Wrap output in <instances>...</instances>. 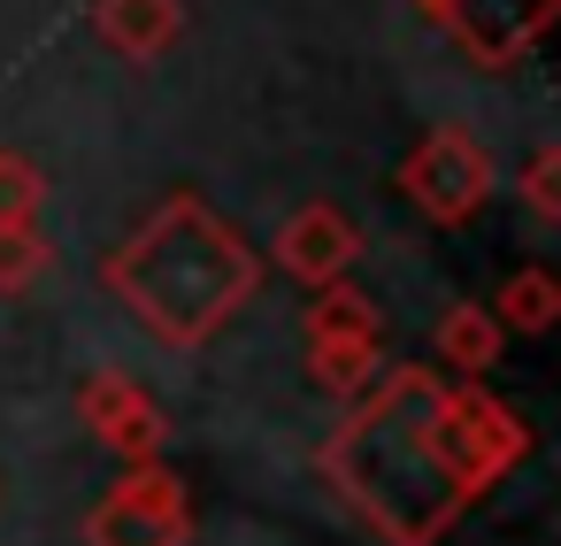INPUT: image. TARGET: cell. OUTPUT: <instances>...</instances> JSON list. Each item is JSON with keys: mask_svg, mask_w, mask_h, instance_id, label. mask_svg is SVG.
<instances>
[{"mask_svg": "<svg viewBox=\"0 0 561 546\" xmlns=\"http://www.w3.org/2000/svg\"><path fill=\"white\" fill-rule=\"evenodd\" d=\"M93 39L124 62H162L185 39V0H93Z\"/></svg>", "mask_w": 561, "mask_h": 546, "instance_id": "ba28073f", "label": "cell"}, {"mask_svg": "<svg viewBox=\"0 0 561 546\" xmlns=\"http://www.w3.org/2000/svg\"><path fill=\"white\" fill-rule=\"evenodd\" d=\"M277 270L285 277H300L308 293L316 285H339L354 262H362V231H354V216L346 208H331V201H308V208H293L285 224H277Z\"/></svg>", "mask_w": 561, "mask_h": 546, "instance_id": "52a82bcc", "label": "cell"}, {"mask_svg": "<svg viewBox=\"0 0 561 546\" xmlns=\"http://www.w3.org/2000/svg\"><path fill=\"white\" fill-rule=\"evenodd\" d=\"M492 316H500V331H553V316H561V277H553V270H538V262L507 270V277H500Z\"/></svg>", "mask_w": 561, "mask_h": 546, "instance_id": "8fae6325", "label": "cell"}, {"mask_svg": "<svg viewBox=\"0 0 561 546\" xmlns=\"http://www.w3.org/2000/svg\"><path fill=\"white\" fill-rule=\"evenodd\" d=\"M78 416H85V431H93L108 454H124V462H154V454H162V439H170V423H162L154 393H147L139 377H124V369L85 377Z\"/></svg>", "mask_w": 561, "mask_h": 546, "instance_id": "8992f818", "label": "cell"}, {"mask_svg": "<svg viewBox=\"0 0 561 546\" xmlns=\"http://www.w3.org/2000/svg\"><path fill=\"white\" fill-rule=\"evenodd\" d=\"M500 316L492 308H446L438 316V369H454V377H484L492 362H500Z\"/></svg>", "mask_w": 561, "mask_h": 546, "instance_id": "30bf717a", "label": "cell"}, {"mask_svg": "<svg viewBox=\"0 0 561 546\" xmlns=\"http://www.w3.org/2000/svg\"><path fill=\"white\" fill-rule=\"evenodd\" d=\"M561 0H454L438 16V32L477 62V70H515L546 32H553Z\"/></svg>", "mask_w": 561, "mask_h": 546, "instance_id": "5b68a950", "label": "cell"}, {"mask_svg": "<svg viewBox=\"0 0 561 546\" xmlns=\"http://www.w3.org/2000/svg\"><path fill=\"white\" fill-rule=\"evenodd\" d=\"M308 339H385V316L369 293H354L346 277L339 285H316L308 300Z\"/></svg>", "mask_w": 561, "mask_h": 546, "instance_id": "7c38bea8", "label": "cell"}, {"mask_svg": "<svg viewBox=\"0 0 561 546\" xmlns=\"http://www.w3.org/2000/svg\"><path fill=\"white\" fill-rule=\"evenodd\" d=\"M415 9H423V16H431V24H438V16H446V9H454V0H415Z\"/></svg>", "mask_w": 561, "mask_h": 546, "instance_id": "2e32d148", "label": "cell"}, {"mask_svg": "<svg viewBox=\"0 0 561 546\" xmlns=\"http://www.w3.org/2000/svg\"><path fill=\"white\" fill-rule=\"evenodd\" d=\"M85 538L93 546H185L193 538V492H185V477L162 469V462H131L101 492V508L85 515Z\"/></svg>", "mask_w": 561, "mask_h": 546, "instance_id": "277c9868", "label": "cell"}, {"mask_svg": "<svg viewBox=\"0 0 561 546\" xmlns=\"http://www.w3.org/2000/svg\"><path fill=\"white\" fill-rule=\"evenodd\" d=\"M523 208H530L538 224H561V147H553V139L530 147V162H523Z\"/></svg>", "mask_w": 561, "mask_h": 546, "instance_id": "9a60e30c", "label": "cell"}, {"mask_svg": "<svg viewBox=\"0 0 561 546\" xmlns=\"http://www.w3.org/2000/svg\"><path fill=\"white\" fill-rule=\"evenodd\" d=\"M523 454H530V431L477 377L385 369L331 431L323 477L385 546H431Z\"/></svg>", "mask_w": 561, "mask_h": 546, "instance_id": "6da1fadb", "label": "cell"}, {"mask_svg": "<svg viewBox=\"0 0 561 546\" xmlns=\"http://www.w3.org/2000/svg\"><path fill=\"white\" fill-rule=\"evenodd\" d=\"M47 262H55V247H47V231H39V216L32 224H0V293H32L39 277H47Z\"/></svg>", "mask_w": 561, "mask_h": 546, "instance_id": "4fadbf2b", "label": "cell"}, {"mask_svg": "<svg viewBox=\"0 0 561 546\" xmlns=\"http://www.w3.org/2000/svg\"><path fill=\"white\" fill-rule=\"evenodd\" d=\"M392 185L408 193L415 216H431V224L454 231V224H469V216L492 201V155H484L461 124H438V132H423V139L400 155Z\"/></svg>", "mask_w": 561, "mask_h": 546, "instance_id": "3957f363", "label": "cell"}, {"mask_svg": "<svg viewBox=\"0 0 561 546\" xmlns=\"http://www.w3.org/2000/svg\"><path fill=\"white\" fill-rule=\"evenodd\" d=\"M47 201V178L32 155H0V224H32Z\"/></svg>", "mask_w": 561, "mask_h": 546, "instance_id": "5bb4252c", "label": "cell"}, {"mask_svg": "<svg viewBox=\"0 0 561 546\" xmlns=\"http://www.w3.org/2000/svg\"><path fill=\"white\" fill-rule=\"evenodd\" d=\"M101 285L178 354L208 346L254 293H262V254L201 201V193H170L108 262Z\"/></svg>", "mask_w": 561, "mask_h": 546, "instance_id": "7a4b0ae2", "label": "cell"}, {"mask_svg": "<svg viewBox=\"0 0 561 546\" xmlns=\"http://www.w3.org/2000/svg\"><path fill=\"white\" fill-rule=\"evenodd\" d=\"M308 377L339 400H362L385 377V339H308Z\"/></svg>", "mask_w": 561, "mask_h": 546, "instance_id": "9c48e42d", "label": "cell"}]
</instances>
